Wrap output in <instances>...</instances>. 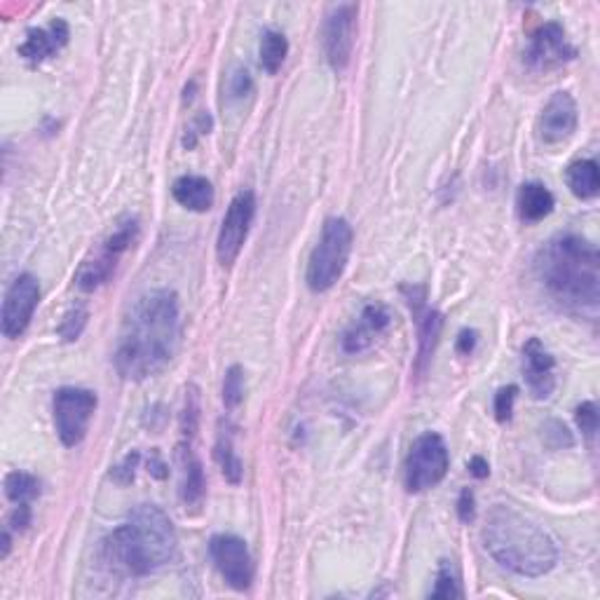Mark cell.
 I'll use <instances>...</instances> for the list:
<instances>
[{"label":"cell","instance_id":"1","mask_svg":"<svg viewBox=\"0 0 600 600\" xmlns=\"http://www.w3.org/2000/svg\"><path fill=\"white\" fill-rule=\"evenodd\" d=\"M181 340L179 298L169 289L143 293L129 308L113 352L120 378L141 380L165 371Z\"/></svg>","mask_w":600,"mask_h":600},{"label":"cell","instance_id":"2","mask_svg":"<svg viewBox=\"0 0 600 600\" xmlns=\"http://www.w3.org/2000/svg\"><path fill=\"white\" fill-rule=\"evenodd\" d=\"M537 282L558 308L596 319L600 303V256L596 244L563 233L551 237L535 256Z\"/></svg>","mask_w":600,"mask_h":600},{"label":"cell","instance_id":"3","mask_svg":"<svg viewBox=\"0 0 600 600\" xmlns=\"http://www.w3.org/2000/svg\"><path fill=\"white\" fill-rule=\"evenodd\" d=\"M176 530L155 504H139L104 542V556L129 577H148L172 561Z\"/></svg>","mask_w":600,"mask_h":600},{"label":"cell","instance_id":"4","mask_svg":"<svg viewBox=\"0 0 600 600\" xmlns=\"http://www.w3.org/2000/svg\"><path fill=\"white\" fill-rule=\"evenodd\" d=\"M483 544L502 568L521 577H542L554 570L558 551L551 537L521 511L504 507L490 509L483 528Z\"/></svg>","mask_w":600,"mask_h":600},{"label":"cell","instance_id":"5","mask_svg":"<svg viewBox=\"0 0 600 600\" xmlns=\"http://www.w3.org/2000/svg\"><path fill=\"white\" fill-rule=\"evenodd\" d=\"M354 233L352 225L345 218H329L324 223L322 237H319L317 247L312 249L310 263H308V286L315 293L329 291L331 286L343 277L352 254Z\"/></svg>","mask_w":600,"mask_h":600},{"label":"cell","instance_id":"6","mask_svg":"<svg viewBox=\"0 0 600 600\" xmlns=\"http://www.w3.org/2000/svg\"><path fill=\"white\" fill-rule=\"evenodd\" d=\"M450 455L446 441L436 432H427L415 439L408 450L404 465V483L408 493H425L446 479Z\"/></svg>","mask_w":600,"mask_h":600},{"label":"cell","instance_id":"7","mask_svg":"<svg viewBox=\"0 0 600 600\" xmlns=\"http://www.w3.org/2000/svg\"><path fill=\"white\" fill-rule=\"evenodd\" d=\"M97 404V394L83 387H61L54 392V427L64 446L73 448L85 439Z\"/></svg>","mask_w":600,"mask_h":600},{"label":"cell","instance_id":"8","mask_svg":"<svg viewBox=\"0 0 600 600\" xmlns=\"http://www.w3.org/2000/svg\"><path fill=\"white\" fill-rule=\"evenodd\" d=\"M139 237V223L134 218H129L127 223H122L115 233L108 237L97 254H92L87 261L80 265L78 275H75V284H78L80 291L92 293L97 291L99 286H104L108 279L113 277L115 268H118V261L122 254L132 247Z\"/></svg>","mask_w":600,"mask_h":600},{"label":"cell","instance_id":"9","mask_svg":"<svg viewBox=\"0 0 600 600\" xmlns=\"http://www.w3.org/2000/svg\"><path fill=\"white\" fill-rule=\"evenodd\" d=\"M256 216V195L251 190H240L225 211L221 230L216 240V256L223 268H233L237 256L242 254L244 242H247L251 223Z\"/></svg>","mask_w":600,"mask_h":600},{"label":"cell","instance_id":"10","mask_svg":"<svg viewBox=\"0 0 600 600\" xmlns=\"http://www.w3.org/2000/svg\"><path fill=\"white\" fill-rule=\"evenodd\" d=\"M209 554L225 584L235 591H247L254 582V558L247 542L237 535H214L209 542Z\"/></svg>","mask_w":600,"mask_h":600},{"label":"cell","instance_id":"11","mask_svg":"<svg viewBox=\"0 0 600 600\" xmlns=\"http://www.w3.org/2000/svg\"><path fill=\"white\" fill-rule=\"evenodd\" d=\"M357 15V5L345 3L336 5V8L329 12V17H326L322 43L326 61H329L333 71H343V68L350 64L354 38H357Z\"/></svg>","mask_w":600,"mask_h":600},{"label":"cell","instance_id":"12","mask_svg":"<svg viewBox=\"0 0 600 600\" xmlns=\"http://www.w3.org/2000/svg\"><path fill=\"white\" fill-rule=\"evenodd\" d=\"M40 303V284L38 279L24 272L19 275L12 286L5 293L3 300V336L15 340L29 329L33 312H36Z\"/></svg>","mask_w":600,"mask_h":600},{"label":"cell","instance_id":"13","mask_svg":"<svg viewBox=\"0 0 600 600\" xmlns=\"http://www.w3.org/2000/svg\"><path fill=\"white\" fill-rule=\"evenodd\" d=\"M577 57L575 45L570 43L568 33L561 24L549 22L540 26L530 38L528 52H525V59L528 64L537 68V71H551V68H558L563 64H568Z\"/></svg>","mask_w":600,"mask_h":600},{"label":"cell","instance_id":"14","mask_svg":"<svg viewBox=\"0 0 600 600\" xmlns=\"http://www.w3.org/2000/svg\"><path fill=\"white\" fill-rule=\"evenodd\" d=\"M523 378L537 401L549 399L556 390V359L540 338H530L523 345Z\"/></svg>","mask_w":600,"mask_h":600},{"label":"cell","instance_id":"15","mask_svg":"<svg viewBox=\"0 0 600 600\" xmlns=\"http://www.w3.org/2000/svg\"><path fill=\"white\" fill-rule=\"evenodd\" d=\"M579 122L577 101L570 92H556L540 115V139L549 146L568 141Z\"/></svg>","mask_w":600,"mask_h":600},{"label":"cell","instance_id":"16","mask_svg":"<svg viewBox=\"0 0 600 600\" xmlns=\"http://www.w3.org/2000/svg\"><path fill=\"white\" fill-rule=\"evenodd\" d=\"M176 467H179V497L186 509H200L207 495V479L200 458L195 455L193 441L183 439L176 448Z\"/></svg>","mask_w":600,"mask_h":600},{"label":"cell","instance_id":"17","mask_svg":"<svg viewBox=\"0 0 600 600\" xmlns=\"http://www.w3.org/2000/svg\"><path fill=\"white\" fill-rule=\"evenodd\" d=\"M392 317L383 305H368L361 317L354 322L343 336V350L347 354H359L371 347L383 333L390 329Z\"/></svg>","mask_w":600,"mask_h":600},{"label":"cell","instance_id":"18","mask_svg":"<svg viewBox=\"0 0 600 600\" xmlns=\"http://www.w3.org/2000/svg\"><path fill=\"white\" fill-rule=\"evenodd\" d=\"M68 43V24L64 19H54L47 29H33L26 33V40L19 45V57L29 64H40L50 59Z\"/></svg>","mask_w":600,"mask_h":600},{"label":"cell","instance_id":"19","mask_svg":"<svg viewBox=\"0 0 600 600\" xmlns=\"http://www.w3.org/2000/svg\"><path fill=\"white\" fill-rule=\"evenodd\" d=\"M443 329V315L439 310H418V357H415V375L422 378L427 373L432 354L439 345Z\"/></svg>","mask_w":600,"mask_h":600},{"label":"cell","instance_id":"20","mask_svg":"<svg viewBox=\"0 0 600 600\" xmlns=\"http://www.w3.org/2000/svg\"><path fill=\"white\" fill-rule=\"evenodd\" d=\"M172 195L181 207L197 211V214H204V211H209L211 204H214V188H211V183L204 179V176L195 174H186L181 176V179H176L172 186Z\"/></svg>","mask_w":600,"mask_h":600},{"label":"cell","instance_id":"21","mask_svg":"<svg viewBox=\"0 0 600 600\" xmlns=\"http://www.w3.org/2000/svg\"><path fill=\"white\" fill-rule=\"evenodd\" d=\"M235 429L230 422H223L218 425V434H216V446H214V458L221 467V474L225 476V481L233 483V486H240L242 476H244V465L240 460V455L235 453Z\"/></svg>","mask_w":600,"mask_h":600},{"label":"cell","instance_id":"22","mask_svg":"<svg viewBox=\"0 0 600 600\" xmlns=\"http://www.w3.org/2000/svg\"><path fill=\"white\" fill-rule=\"evenodd\" d=\"M518 216L525 223H537L547 218L556 207L554 195L542 183H523L518 190Z\"/></svg>","mask_w":600,"mask_h":600},{"label":"cell","instance_id":"23","mask_svg":"<svg viewBox=\"0 0 600 600\" xmlns=\"http://www.w3.org/2000/svg\"><path fill=\"white\" fill-rule=\"evenodd\" d=\"M565 181H568L572 195L579 197V200H593L600 193V174L593 160L572 162L568 172H565Z\"/></svg>","mask_w":600,"mask_h":600},{"label":"cell","instance_id":"24","mask_svg":"<svg viewBox=\"0 0 600 600\" xmlns=\"http://www.w3.org/2000/svg\"><path fill=\"white\" fill-rule=\"evenodd\" d=\"M286 54H289V40L284 33L268 29L261 38V66L265 73L275 75L284 66Z\"/></svg>","mask_w":600,"mask_h":600},{"label":"cell","instance_id":"25","mask_svg":"<svg viewBox=\"0 0 600 600\" xmlns=\"http://www.w3.org/2000/svg\"><path fill=\"white\" fill-rule=\"evenodd\" d=\"M5 495L15 504H31L40 495V481L29 472H10L5 476Z\"/></svg>","mask_w":600,"mask_h":600},{"label":"cell","instance_id":"26","mask_svg":"<svg viewBox=\"0 0 600 600\" xmlns=\"http://www.w3.org/2000/svg\"><path fill=\"white\" fill-rule=\"evenodd\" d=\"M429 596L432 598H460L462 596L460 575L450 561H441L439 572H436L434 589L429 591Z\"/></svg>","mask_w":600,"mask_h":600},{"label":"cell","instance_id":"27","mask_svg":"<svg viewBox=\"0 0 600 600\" xmlns=\"http://www.w3.org/2000/svg\"><path fill=\"white\" fill-rule=\"evenodd\" d=\"M244 399V371L240 366H230L223 378V404L228 411H235Z\"/></svg>","mask_w":600,"mask_h":600},{"label":"cell","instance_id":"28","mask_svg":"<svg viewBox=\"0 0 600 600\" xmlns=\"http://www.w3.org/2000/svg\"><path fill=\"white\" fill-rule=\"evenodd\" d=\"M197 425H200V397H197V387H188V390H186V404H183V411H181L183 439L193 441V436L197 432Z\"/></svg>","mask_w":600,"mask_h":600},{"label":"cell","instance_id":"29","mask_svg":"<svg viewBox=\"0 0 600 600\" xmlns=\"http://www.w3.org/2000/svg\"><path fill=\"white\" fill-rule=\"evenodd\" d=\"M575 420H577V427L582 429V434L586 436V439H589V441L596 439L598 411H596V404H593V401H584L582 406H577Z\"/></svg>","mask_w":600,"mask_h":600},{"label":"cell","instance_id":"30","mask_svg":"<svg viewBox=\"0 0 600 600\" xmlns=\"http://www.w3.org/2000/svg\"><path fill=\"white\" fill-rule=\"evenodd\" d=\"M85 324H87V310L85 308H73L59 326L61 338L68 340V343H71V340H78L80 333H83V329H85Z\"/></svg>","mask_w":600,"mask_h":600},{"label":"cell","instance_id":"31","mask_svg":"<svg viewBox=\"0 0 600 600\" xmlns=\"http://www.w3.org/2000/svg\"><path fill=\"white\" fill-rule=\"evenodd\" d=\"M516 394H518V387H514V385L502 387V390L495 394V418H497V422H502V425L511 420Z\"/></svg>","mask_w":600,"mask_h":600},{"label":"cell","instance_id":"32","mask_svg":"<svg viewBox=\"0 0 600 600\" xmlns=\"http://www.w3.org/2000/svg\"><path fill=\"white\" fill-rule=\"evenodd\" d=\"M139 460H141V455L136 453H129L125 460L120 462L118 467L113 469V479L118 481V483H122V486H127V483H132L134 481V472H136V465H139Z\"/></svg>","mask_w":600,"mask_h":600},{"label":"cell","instance_id":"33","mask_svg":"<svg viewBox=\"0 0 600 600\" xmlns=\"http://www.w3.org/2000/svg\"><path fill=\"white\" fill-rule=\"evenodd\" d=\"M458 516L462 523H472L476 518V500L474 493L469 488H465L458 497Z\"/></svg>","mask_w":600,"mask_h":600},{"label":"cell","instance_id":"34","mask_svg":"<svg viewBox=\"0 0 600 600\" xmlns=\"http://www.w3.org/2000/svg\"><path fill=\"white\" fill-rule=\"evenodd\" d=\"M31 525V504H17L10 516L12 530H26Z\"/></svg>","mask_w":600,"mask_h":600},{"label":"cell","instance_id":"35","mask_svg":"<svg viewBox=\"0 0 600 600\" xmlns=\"http://www.w3.org/2000/svg\"><path fill=\"white\" fill-rule=\"evenodd\" d=\"M148 472L155 476V479H167L169 476V467L165 465V460L160 458V453L158 450H153V453H150V460H148Z\"/></svg>","mask_w":600,"mask_h":600},{"label":"cell","instance_id":"36","mask_svg":"<svg viewBox=\"0 0 600 600\" xmlns=\"http://www.w3.org/2000/svg\"><path fill=\"white\" fill-rule=\"evenodd\" d=\"M476 343H479V333H476V331H462L460 338H458V352L465 354V357H469V354L474 352Z\"/></svg>","mask_w":600,"mask_h":600},{"label":"cell","instance_id":"37","mask_svg":"<svg viewBox=\"0 0 600 600\" xmlns=\"http://www.w3.org/2000/svg\"><path fill=\"white\" fill-rule=\"evenodd\" d=\"M251 90V78L247 71H237L235 78H233V92L235 97H244Z\"/></svg>","mask_w":600,"mask_h":600},{"label":"cell","instance_id":"38","mask_svg":"<svg viewBox=\"0 0 600 600\" xmlns=\"http://www.w3.org/2000/svg\"><path fill=\"white\" fill-rule=\"evenodd\" d=\"M469 472H472V476H476V479H488L490 467H488L486 460L476 455V458L469 460Z\"/></svg>","mask_w":600,"mask_h":600},{"label":"cell","instance_id":"39","mask_svg":"<svg viewBox=\"0 0 600 600\" xmlns=\"http://www.w3.org/2000/svg\"><path fill=\"white\" fill-rule=\"evenodd\" d=\"M10 547H12V540H10V530H5L3 533V554H0V558H8V554H10Z\"/></svg>","mask_w":600,"mask_h":600}]
</instances>
